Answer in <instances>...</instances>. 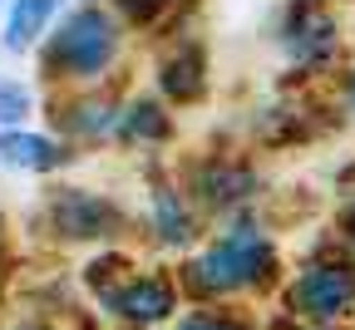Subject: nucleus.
Listing matches in <instances>:
<instances>
[{"label": "nucleus", "instance_id": "obj_15", "mask_svg": "<svg viewBox=\"0 0 355 330\" xmlns=\"http://www.w3.org/2000/svg\"><path fill=\"white\" fill-rule=\"evenodd\" d=\"M40 104H44V89H40L35 79L0 74V128H25V123H40Z\"/></svg>", "mask_w": 355, "mask_h": 330}, {"label": "nucleus", "instance_id": "obj_21", "mask_svg": "<svg viewBox=\"0 0 355 330\" xmlns=\"http://www.w3.org/2000/svg\"><path fill=\"white\" fill-rule=\"evenodd\" d=\"M0 6H6V0H0Z\"/></svg>", "mask_w": 355, "mask_h": 330}, {"label": "nucleus", "instance_id": "obj_2", "mask_svg": "<svg viewBox=\"0 0 355 330\" xmlns=\"http://www.w3.org/2000/svg\"><path fill=\"white\" fill-rule=\"evenodd\" d=\"M133 40L128 25L114 15L109 0H69L44 44L30 55L35 60V84L40 89H84L128 74L133 64Z\"/></svg>", "mask_w": 355, "mask_h": 330}, {"label": "nucleus", "instance_id": "obj_6", "mask_svg": "<svg viewBox=\"0 0 355 330\" xmlns=\"http://www.w3.org/2000/svg\"><path fill=\"white\" fill-rule=\"evenodd\" d=\"M139 84L128 74L104 79V84H84V89H44V104H40V123L55 128L64 144H74L84 158L89 153H104L114 148L119 138V114H123V94Z\"/></svg>", "mask_w": 355, "mask_h": 330}, {"label": "nucleus", "instance_id": "obj_10", "mask_svg": "<svg viewBox=\"0 0 355 330\" xmlns=\"http://www.w3.org/2000/svg\"><path fill=\"white\" fill-rule=\"evenodd\" d=\"M139 227L153 242V252H163V257H188L207 237L202 212L188 202L183 182L173 177V163H163V153L144 158V217H139Z\"/></svg>", "mask_w": 355, "mask_h": 330}, {"label": "nucleus", "instance_id": "obj_3", "mask_svg": "<svg viewBox=\"0 0 355 330\" xmlns=\"http://www.w3.org/2000/svg\"><path fill=\"white\" fill-rule=\"evenodd\" d=\"M35 227L50 247H89L94 252V247L128 242L133 212L123 207V198L104 193L94 182H74L64 173V177H50V187L40 193Z\"/></svg>", "mask_w": 355, "mask_h": 330}, {"label": "nucleus", "instance_id": "obj_19", "mask_svg": "<svg viewBox=\"0 0 355 330\" xmlns=\"http://www.w3.org/2000/svg\"><path fill=\"white\" fill-rule=\"evenodd\" d=\"M340 252L355 261V193H345V202H340Z\"/></svg>", "mask_w": 355, "mask_h": 330}, {"label": "nucleus", "instance_id": "obj_18", "mask_svg": "<svg viewBox=\"0 0 355 330\" xmlns=\"http://www.w3.org/2000/svg\"><path fill=\"white\" fill-rule=\"evenodd\" d=\"M0 330H64L60 325V315L55 311H15V315H6V320H0Z\"/></svg>", "mask_w": 355, "mask_h": 330}, {"label": "nucleus", "instance_id": "obj_1", "mask_svg": "<svg viewBox=\"0 0 355 330\" xmlns=\"http://www.w3.org/2000/svg\"><path fill=\"white\" fill-rule=\"evenodd\" d=\"M173 271L183 286V301L232 306L282 286V247L266 232L261 212H237L227 222H212V232Z\"/></svg>", "mask_w": 355, "mask_h": 330}, {"label": "nucleus", "instance_id": "obj_17", "mask_svg": "<svg viewBox=\"0 0 355 330\" xmlns=\"http://www.w3.org/2000/svg\"><path fill=\"white\" fill-rule=\"evenodd\" d=\"M331 109H336L345 123H355V60H345V64L331 74Z\"/></svg>", "mask_w": 355, "mask_h": 330}, {"label": "nucleus", "instance_id": "obj_20", "mask_svg": "<svg viewBox=\"0 0 355 330\" xmlns=\"http://www.w3.org/2000/svg\"><path fill=\"white\" fill-rule=\"evenodd\" d=\"M282 330H336V325H306V320H286Z\"/></svg>", "mask_w": 355, "mask_h": 330}, {"label": "nucleus", "instance_id": "obj_4", "mask_svg": "<svg viewBox=\"0 0 355 330\" xmlns=\"http://www.w3.org/2000/svg\"><path fill=\"white\" fill-rule=\"evenodd\" d=\"M272 44L286 64L282 89L331 79L345 64V25L331 0H282L272 20Z\"/></svg>", "mask_w": 355, "mask_h": 330}, {"label": "nucleus", "instance_id": "obj_16", "mask_svg": "<svg viewBox=\"0 0 355 330\" xmlns=\"http://www.w3.org/2000/svg\"><path fill=\"white\" fill-rule=\"evenodd\" d=\"M168 330H257V320L237 306H193V311H178Z\"/></svg>", "mask_w": 355, "mask_h": 330}, {"label": "nucleus", "instance_id": "obj_8", "mask_svg": "<svg viewBox=\"0 0 355 330\" xmlns=\"http://www.w3.org/2000/svg\"><path fill=\"white\" fill-rule=\"evenodd\" d=\"M99 320L119 325V330H168L183 311V286H178L173 266H133L128 276H119L109 291L94 296Z\"/></svg>", "mask_w": 355, "mask_h": 330}, {"label": "nucleus", "instance_id": "obj_5", "mask_svg": "<svg viewBox=\"0 0 355 330\" xmlns=\"http://www.w3.org/2000/svg\"><path fill=\"white\" fill-rule=\"evenodd\" d=\"M173 177L202 222H227L237 212H257L266 198V173L247 148H198L173 158Z\"/></svg>", "mask_w": 355, "mask_h": 330}, {"label": "nucleus", "instance_id": "obj_7", "mask_svg": "<svg viewBox=\"0 0 355 330\" xmlns=\"http://www.w3.org/2000/svg\"><path fill=\"white\" fill-rule=\"evenodd\" d=\"M144 50H148V89L163 104L188 114V109H202L212 99V50H207L198 25L158 35Z\"/></svg>", "mask_w": 355, "mask_h": 330}, {"label": "nucleus", "instance_id": "obj_12", "mask_svg": "<svg viewBox=\"0 0 355 330\" xmlns=\"http://www.w3.org/2000/svg\"><path fill=\"white\" fill-rule=\"evenodd\" d=\"M84 163V153L55 128L44 123H25V128H0V168L6 173H20V177H64Z\"/></svg>", "mask_w": 355, "mask_h": 330}, {"label": "nucleus", "instance_id": "obj_11", "mask_svg": "<svg viewBox=\"0 0 355 330\" xmlns=\"http://www.w3.org/2000/svg\"><path fill=\"white\" fill-rule=\"evenodd\" d=\"M178 109L163 104L148 84H133L123 94V114H119V138L114 148L128 153V158H158L178 144Z\"/></svg>", "mask_w": 355, "mask_h": 330}, {"label": "nucleus", "instance_id": "obj_9", "mask_svg": "<svg viewBox=\"0 0 355 330\" xmlns=\"http://www.w3.org/2000/svg\"><path fill=\"white\" fill-rule=\"evenodd\" d=\"M282 306L286 320H306V325H340L355 315V261L345 252H326V257H306L282 286Z\"/></svg>", "mask_w": 355, "mask_h": 330}, {"label": "nucleus", "instance_id": "obj_14", "mask_svg": "<svg viewBox=\"0 0 355 330\" xmlns=\"http://www.w3.org/2000/svg\"><path fill=\"white\" fill-rule=\"evenodd\" d=\"M109 6H114V15L128 25L133 40H139V44H153L158 35L193 30L202 0H109Z\"/></svg>", "mask_w": 355, "mask_h": 330}, {"label": "nucleus", "instance_id": "obj_13", "mask_svg": "<svg viewBox=\"0 0 355 330\" xmlns=\"http://www.w3.org/2000/svg\"><path fill=\"white\" fill-rule=\"evenodd\" d=\"M69 0H6L0 6V55L6 60H30L44 35L55 30Z\"/></svg>", "mask_w": 355, "mask_h": 330}]
</instances>
